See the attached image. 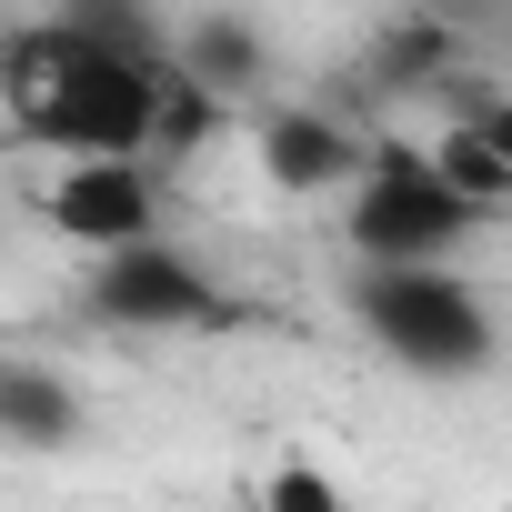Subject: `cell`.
I'll return each mask as SVG.
<instances>
[{"mask_svg":"<svg viewBox=\"0 0 512 512\" xmlns=\"http://www.w3.org/2000/svg\"><path fill=\"white\" fill-rule=\"evenodd\" d=\"M362 71H372V91H422V81L452 71V31L442 21H382V41L362 51Z\"/></svg>","mask_w":512,"mask_h":512,"instance_id":"obj_10","label":"cell"},{"mask_svg":"<svg viewBox=\"0 0 512 512\" xmlns=\"http://www.w3.org/2000/svg\"><path fill=\"white\" fill-rule=\"evenodd\" d=\"M171 71L231 111L241 91L272 81V31L251 21V11H191V21H171Z\"/></svg>","mask_w":512,"mask_h":512,"instance_id":"obj_7","label":"cell"},{"mask_svg":"<svg viewBox=\"0 0 512 512\" xmlns=\"http://www.w3.org/2000/svg\"><path fill=\"white\" fill-rule=\"evenodd\" d=\"M171 81V71H161ZM161 81L91 51L61 11L0 31V111L31 151H71V161H151V121H161Z\"/></svg>","mask_w":512,"mask_h":512,"instance_id":"obj_1","label":"cell"},{"mask_svg":"<svg viewBox=\"0 0 512 512\" xmlns=\"http://www.w3.org/2000/svg\"><path fill=\"white\" fill-rule=\"evenodd\" d=\"M91 51H111V61H131V71H171V11H141V0H71L61 11Z\"/></svg>","mask_w":512,"mask_h":512,"instance_id":"obj_9","label":"cell"},{"mask_svg":"<svg viewBox=\"0 0 512 512\" xmlns=\"http://www.w3.org/2000/svg\"><path fill=\"white\" fill-rule=\"evenodd\" d=\"M41 221H51L61 241H81L91 262L141 251V241H161V171H151V161H71V171L41 191Z\"/></svg>","mask_w":512,"mask_h":512,"instance_id":"obj_5","label":"cell"},{"mask_svg":"<svg viewBox=\"0 0 512 512\" xmlns=\"http://www.w3.org/2000/svg\"><path fill=\"white\" fill-rule=\"evenodd\" d=\"M81 312H91L101 332H231V322H241V302L191 262L181 241H141V251L91 262Z\"/></svg>","mask_w":512,"mask_h":512,"instance_id":"obj_4","label":"cell"},{"mask_svg":"<svg viewBox=\"0 0 512 512\" xmlns=\"http://www.w3.org/2000/svg\"><path fill=\"white\" fill-rule=\"evenodd\" d=\"M342 302H352V322H362L402 372H422V382H482V372L502 362V322H492L482 282H462V272H362V262H352Z\"/></svg>","mask_w":512,"mask_h":512,"instance_id":"obj_2","label":"cell"},{"mask_svg":"<svg viewBox=\"0 0 512 512\" xmlns=\"http://www.w3.org/2000/svg\"><path fill=\"white\" fill-rule=\"evenodd\" d=\"M452 121H462V131L512 171V91H462V101H452Z\"/></svg>","mask_w":512,"mask_h":512,"instance_id":"obj_13","label":"cell"},{"mask_svg":"<svg viewBox=\"0 0 512 512\" xmlns=\"http://www.w3.org/2000/svg\"><path fill=\"white\" fill-rule=\"evenodd\" d=\"M472 231H482V211L452 201L412 141H372V161L352 181V211H342V241H352L362 272H452V251Z\"/></svg>","mask_w":512,"mask_h":512,"instance_id":"obj_3","label":"cell"},{"mask_svg":"<svg viewBox=\"0 0 512 512\" xmlns=\"http://www.w3.org/2000/svg\"><path fill=\"white\" fill-rule=\"evenodd\" d=\"M362 161H372V141L342 121V111H312V101H282V111H262V181L272 191H352L362 181Z\"/></svg>","mask_w":512,"mask_h":512,"instance_id":"obj_6","label":"cell"},{"mask_svg":"<svg viewBox=\"0 0 512 512\" xmlns=\"http://www.w3.org/2000/svg\"><path fill=\"white\" fill-rule=\"evenodd\" d=\"M251 512H352V502H342V482L312 452H282L262 482H251Z\"/></svg>","mask_w":512,"mask_h":512,"instance_id":"obj_12","label":"cell"},{"mask_svg":"<svg viewBox=\"0 0 512 512\" xmlns=\"http://www.w3.org/2000/svg\"><path fill=\"white\" fill-rule=\"evenodd\" d=\"M0 442L11 452H81L91 442V412H81V382L61 362H0Z\"/></svg>","mask_w":512,"mask_h":512,"instance_id":"obj_8","label":"cell"},{"mask_svg":"<svg viewBox=\"0 0 512 512\" xmlns=\"http://www.w3.org/2000/svg\"><path fill=\"white\" fill-rule=\"evenodd\" d=\"M422 161H432V181H442L452 201H472L482 221H492V211H512V171H502V161H492V151H482V141L462 131V121H452V131H442V141H432Z\"/></svg>","mask_w":512,"mask_h":512,"instance_id":"obj_11","label":"cell"}]
</instances>
